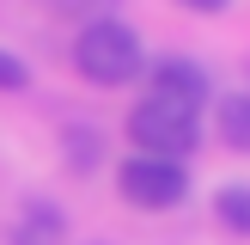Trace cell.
Returning <instances> with one entry per match:
<instances>
[{"label":"cell","instance_id":"1","mask_svg":"<svg viewBox=\"0 0 250 245\" xmlns=\"http://www.w3.org/2000/svg\"><path fill=\"white\" fill-rule=\"evenodd\" d=\"M73 68L85 74L92 86H122L146 68L141 31H128L122 19H92L80 37H73Z\"/></svg>","mask_w":250,"mask_h":245},{"label":"cell","instance_id":"2","mask_svg":"<svg viewBox=\"0 0 250 245\" xmlns=\"http://www.w3.org/2000/svg\"><path fill=\"white\" fill-rule=\"evenodd\" d=\"M128 141L141 147L146 159H177L195 153V141H202V129H195V110H177V104H159V98H141V104L128 110Z\"/></svg>","mask_w":250,"mask_h":245},{"label":"cell","instance_id":"3","mask_svg":"<svg viewBox=\"0 0 250 245\" xmlns=\"http://www.w3.org/2000/svg\"><path fill=\"white\" fill-rule=\"evenodd\" d=\"M116 190L128 196L134 208H177L183 196H189V178H183L177 159H146V153H134V159H122Z\"/></svg>","mask_w":250,"mask_h":245},{"label":"cell","instance_id":"4","mask_svg":"<svg viewBox=\"0 0 250 245\" xmlns=\"http://www.w3.org/2000/svg\"><path fill=\"white\" fill-rule=\"evenodd\" d=\"M146 98L177 104V110H195V117H202V104L214 98V86H208V68H202V61L165 55V61H153V92H146Z\"/></svg>","mask_w":250,"mask_h":245},{"label":"cell","instance_id":"5","mask_svg":"<svg viewBox=\"0 0 250 245\" xmlns=\"http://www.w3.org/2000/svg\"><path fill=\"white\" fill-rule=\"evenodd\" d=\"M214 129L232 153H250V92H220L214 98Z\"/></svg>","mask_w":250,"mask_h":245},{"label":"cell","instance_id":"6","mask_svg":"<svg viewBox=\"0 0 250 245\" xmlns=\"http://www.w3.org/2000/svg\"><path fill=\"white\" fill-rule=\"evenodd\" d=\"M214 215H220V227H232V233H244V239H250V184L220 190V196H214Z\"/></svg>","mask_w":250,"mask_h":245},{"label":"cell","instance_id":"7","mask_svg":"<svg viewBox=\"0 0 250 245\" xmlns=\"http://www.w3.org/2000/svg\"><path fill=\"white\" fill-rule=\"evenodd\" d=\"M12 245H55V208L37 202L31 215H19V233H12Z\"/></svg>","mask_w":250,"mask_h":245},{"label":"cell","instance_id":"8","mask_svg":"<svg viewBox=\"0 0 250 245\" xmlns=\"http://www.w3.org/2000/svg\"><path fill=\"white\" fill-rule=\"evenodd\" d=\"M24 80H31V74H24V61H19V55H6V49H0V92H19Z\"/></svg>","mask_w":250,"mask_h":245},{"label":"cell","instance_id":"9","mask_svg":"<svg viewBox=\"0 0 250 245\" xmlns=\"http://www.w3.org/2000/svg\"><path fill=\"white\" fill-rule=\"evenodd\" d=\"M177 6H189V12H226L232 0H177Z\"/></svg>","mask_w":250,"mask_h":245},{"label":"cell","instance_id":"10","mask_svg":"<svg viewBox=\"0 0 250 245\" xmlns=\"http://www.w3.org/2000/svg\"><path fill=\"white\" fill-rule=\"evenodd\" d=\"M61 12H85V6H98V0H55Z\"/></svg>","mask_w":250,"mask_h":245}]
</instances>
